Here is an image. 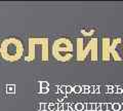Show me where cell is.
Segmentation results:
<instances>
[{
	"label": "cell",
	"mask_w": 123,
	"mask_h": 111,
	"mask_svg": "<svg viewBox=\"0 0 123 111\" xmlns=\"http://www.w3.org/2000/svg\"><path fill=\"white\" fill-rule=\"evenodd\" d=\"M59 110H63V105H60L59 106Z\"/></svg>",
	"instance_id": "cell-28"
},
{
	"label": "cell",
	"mask_w": 123,
	"mask_h": 111,
	"mask_svg": "<svg viewBox=\"0 0 123 111\" xmlns=\"http://www.w3.org/2000/svg\"><path fill=\"white\" fill-rule=\"evenodd\" d=\"M97 110V103H91V111Z\"/></svg>",
	"instance_id": "cell-18"
},
{
	"label": "cell",
	"mask_w": 123,
	"mask_h": 111,
	"mask_svg": "<svg viewBox=\"0 0 123 111\" xmlns=\"http://www.w3.org/2000/svg\"><path fill=\"white\" fill-rule=\"evenodd\" d=\"M123 93V86H118L116 94H122Z\"/></svg>",
	"instance_id": "cell-17"
},
{
	"label": "cell",
	"mask_w": 123,
	"mask_h": 111,
	"mask_svg": "<svg viewBox=\"0 0 123 111\" xmlns=\"http://www.w3.org/2000/svg\"><path fill=\"white\" fill-rule=\"evenodd\" d=\"M61 91H63V93H66V86H62L61 87Z\"/></svg>",
	"instance_id": "cell-24"
},
{
	"label": "cell",
	"mask_w": 123,
	"mask_h": 111,
	"mask_svg": "<svg viewBox=\"0 0 123 111\" xmlns=\"http://www.w3.org/2000/svg\"><path fill=\"white\" fill-rule=\"evenodd\" d=\"M2 53L6 60H18L23 53V45L21 41L18 39H13V38L5 40L2 46Z\"/></svg>",
	"instance_id": "cell-1"
},
{
	"label": "cell",
	"mask_w": 123,
	"mask_h": 111,
	"mask_svg": "<svg viewBox=\"0 0 123 111\" xmlns=\"http://www.w3.org/2000/svg\"><path fill=\"white\" fill-rule=\"evenodd\" d=\"M14 85H7V91L8 93H14Z\"/></svg>",
	"instance_id": "cell-10"
},
{
	"label": "cell",
	"mask_w": 123,
	"mask_h": 111,
	"mask_svg": "<svg viewBox=\"0 0 123 111\" xmlns=\"http://www.w3.org/2000/svg\"><path fill=\"white\" fill-rule=\"evenodd\" d=\"M47 86H48V83L46 81H42L41 82V87L42 89H47Z\"/></svg>",
	"instance_id": "cell-14"
},
{
	"label": "cell",
	"mask_w": 123,
	"mask_h": 111,
	"mask_svg": "<svg viewBox=\"0 0 123 111\" xmlns=\"http://www.w3.org/2000/svg\"><path fill=\"white\" fill-rule=\"evenodd\" d=\"M121 42V38H116L114 41H113V43L112 45H110V55L113 57V59L115 61H121V57L119 56V53L117 52L116 51V46Z\"/></svg>",
	"instance_id": "cell-4"
},
{
	"label": "cell",
	"mask_w": 123,
	"mask_h": 111,
	"mask_svg": "<svg viewBox=\"0 0 123 111\" xmlns=\"http://www.w3.org/2000/svg\"><path fill=\"white\" fill-rule=\"evenodd\" d=\"M48 91V89H41V93H43V94H46Z\"/></svg>",
	"instance_id": "cell-22"
},
{
	"label": "cell",
	"mask_w": 123,
	"mask_h": 111,
	"mask_svg": "<svg viewBox=\"0 0 123 111\" xmlns=\"http://www.w3.org/2000/svg\"><path fill=\"white\" fill-rule=\"evenodd\" d=\"M107 103H103L101 104V111H107Z\"/></svg>",
	"instance_id": "cell-12"
},
{
	"label": "cell",
	"mask_w": 123,
	"mask_h": 111,
	"mask_svg": "<svg viewBox=\"0 0 123 111\" xmlns=\"http://www.w3.org/2000/svg\"><path fill=\"white\" fill-rule=\"evenodd\" d=\"M107 109L112 110V104H111V103H107Z\"/></svg>",
	"instance_id": "cell-19"
},
{
	"label": "cell",
	"mask_w": 123,
	"mask_h": 111,
	"mask_svg": "<svg viewBox=\"0 0 123 111\" xmlns=\"http://www.w3.org/2000/svg\"><path fill=\"white\" fill-rule=\"evenodd\" d=\"M73 91V87L71 86H66V94H70Z\"/></svg>",
	"instance_id": "cell-16"
},
{
	"label": "cell",
	"mask_w": 123,
	"mask_h": 111,
	"mask_svg": "<svg viewBox=\"0 0 123 111\" xmlns=\"http://www.w3.org/2000/svg\"><path fill=\"white\" fill-rule=\"evenodd\" d=\"M81 93H84V94H88V93H89V85L82 86V91H81Z\"/></svg>",
	"instance_id": "cell-9"
},
{
	"label": "cell",
	"mask_w": 123,
	"mask_h": 111,
	"mask_svg": "<svg viewBox=\"0 0 123 111\" xmlns=\"http://www.w3.org/2000/svg\"><path fill=\"white\" fill-rule=\"evenodd\" d=\"M110 39L104 38L103 39V60L109 61L110 60Z\"/></svg>",
	"instance_id": "cell-5"
},
{
	"label": "cell",
	"mask_w": 123,
	"mask_h": 111,
	"mask_svg": "<svg viewBox=\"0 0 123 111\" xmlns=\"http://www.w3.org/2000/svg\"><path fill=\"white\" fill-rule=\"evenodd\" d=\"M121 109L123 110V104H121Z\"/></svg>",
	"instance_id": "cell-29"
},
{
	"label": "cell",
	"mask_w": 123,
	"mask_h": 111,
	"mask_svg": "<svg viewBox=\"0 0 123 111\" xmlns=\"http://www.w3.org/2000/svg\"><path fill=\"white\" fill-rule=\"evenodd\" d=\"M117 87H118L117 85H116V86H113V94H114V93L116 94V91H117Z\"/></svg>",
	"instance_id": "cell-25"
},
{
	"label": "cell",
	"mask_w": 123,
	"mask_h": 111,
	"mask_svg": "<svg viewBox=\"0 0 123 111\" xmlns=\"http://www.w3.org/2000/svg\"><path fill=\"white\" fill-rule=\"evenodd\" d=\"M73 91H74L75 94H80L82 91V86L80 85H75L74 87H73Z\"/></svg>",
	"instance_id": "cell-8"
},
{
	"label": "cell",
	"mask_w": 123,
	"mask_h": 111,
	"mask_svg": "<svg viewBox=\"0 0 123 111\" xmlns=\"http://www.w3.org/2000/svg\"><path fill=\"white\" fill-rule=\"evenodd\" d=\"M112 110L120 111L121 110V104L120 103H114V104H112Z\"/></svg>",
	"instance_id": "cell-7"
},
{
	"label": "cell",
	"mask_w": 123,
	"mask_h": 111,
	"mask_svg": "<svg viewBox=\"0 0 123 111\" xmlns=\"http://www.w3.org/2000/svg\"><path fill=\"white\" fill-rule=\"evenodd\" d=\"M77 44H78V52H77V59L78 61H84L90 52V60L91 61H97L98 60V39L92 38V39L88 42L87 46L85 48H82L83 46V40L79 38L77 40Z\"/></svg>",
	"instance_id": "cell-3"
},
{
	"label": "cell",
	"mask_w": 123,
	"mask_h": 111,
	"mask_svg": "<svg viewBox=\"0 0 123 111\" xmlns=\"http://www.w3.org/2000/svg\"><path fill=\"white\" fill-rule=\"evenodd\" d=\"M73 44L69 39L56 40L53 44V56L55 58L61 61H69L72 58Z\"/></svg>",
	"instance_id": "cell-2"
},
{
	"label": "cell",
	"mask_w": 123,
	"mask_h": 111,
	"mask_svg": "<svg viewBox=\"0 0 123 111\" xmlns=\"http://www.w3.org/2000/svg\"><path fill=\"white\" fill-rule=\"evenodd\" d=\"M49 109H50V110H53V109H55V106H53V104H50V105H49Z\"/></svg>",
	"instance_id": "cell-27"
},
{
	"label": "cell",
	"mask_w": 123,
	"mask_h": 111,
	"mask_svg": "<svg viewBox=\"0 0 123 111\" xmlns=\"http://www.w3.org/2000/svg\"><path fill=\"white\" fill-rule=\"evenodd\" d=\"M99 93H101V87H99V86H94L93 94H99Z\"/></svg>",
	"instance_id": "cell-15"
},
{
	"label": "cell",
	"mask_w": 123,
	"mask_h": 111,
	"mask_svg": "<svg viewBox=\"0 0 123 111\" xmlns=\"http://www.w3.org/2000/svg\"><path fill=\"white\" fill-rule=\"evenodd\" d=\"M85 110L91 111V103H87V104H85Z\"/></svg>",
	"instance_id": "cell-13"
},
{
	"label": "cell",
	"mask_w": 123,
	"mask_h": 111,
	"mask_svg": "<svg viewBox=\"0 0 123 111\" xmlns=\"http://www.w3.org/2000/svg\"><path fill=\"white\" fill-rule=\"evenodd\" d=\"M97 110L101 111V104H99V103H97Z\"/></svg>",
	"instance_id": "cell-23"
},
{
	"label": "cell",
	"mask_w": 123,
	"mask_h": 111,
	"mask_svg": "<svg viewBox=\"0 0 123 111\" xmlns=\"http://www.w3.org/2000/svg\"><path fill=\"white\" fill-rule=\"evenodd\" d=\"M93 91H94V86H89V93L93 94Z\"/></svg>",
	"instance_id": "cell-21"
},
{
	"label": "cell",
	"mask_w": 123,
	"mask_h": 111,
	"mask_svg": "<svg viewBox=\"0 0 123 111\" xmlns=\"http://www.w3.org/2000/svg\"><path fill=\"white\" fill-rule=\"evenodd\" d=\"M63 110H69V104H64L63 105Z\"/></svg>",
	"instance_id": "cell-20"
},
{
	"label": "cell",
	"mask_w": 123,
	"mask_h": 111,
	"mask_svg": "<svg viewBox=\"0 0 123 111\" xmlns=\"http://www.w3.org/2000/svg\"><path fill=\"white\" fill-rule=\"evenodd\" d=\"M41 106H40V108H41V110H44L45 109V105L46 104H40Z\"/></svg>",
	"instance_id": "cell-26"
},
{
	"label": "cell",
	"mask_w": 123,
	"mask_h": 111,
	"mask_svg": "<svg viewBox=\"0 0 123 111\" xmlns=\"http://www.w3.org/2000/svg\"><path fill=\"white\" fill-rule=\"evenodd\" d=\"M75 110H77V111L85 110V104H82V103H78V104H76L75 105Z\"/></svg>",
	"instance_id": "cell-6"
},
{
	"label": "cell",
	"mask_w": 123,
	"mask_h": 111,
	"mask_svg": "<svg viewBox=\"0 0 123 111\" xmlns=\"http://www.w3.org/2000/svg\"><path fill=\"white\" fill-rule=\"evenodd\" d=\"M113 86L114 85H108L107 86V93L108 94H113Z\"/></svg>",
	"instance_id": "cell-11"
}]
</instances>
